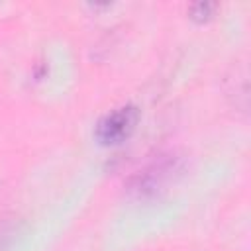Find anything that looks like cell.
Segmentation results:
<instances>
[{"mask_svg": "<svg viewBox=\"0 0 251 251\" xmlns=\"http://www.w3.org/2000/svg\"><path fill=\"white\" fill-rule=\"evenodd\" d=\"M139 122V110L133 104L114 108L96 124V139L102 145H114L127 139Z\"/></svg>", "mask_w": 251, "mask_h": 251, "instance_id": "1", "label": "cell"}, {"mask_svg": "<svg viewBox=\"0 0 251 251\" xmlns=\"http://www.w3.org/2000/svg\"><path fill=\"white\" fill-rule=\"evenodd\" d=\"M175 161L173 159H159L153 165H149L145 171L137 173L133 176V190L141 196V194H155L157 190H161V186H165V182L171 180V173L175 171Z\"/></svg>", "mask_w": 251, "mask_h": 251, "instance_id": "2", "label": "cell"}, {"mask_svg": "<svg viewBox=\"0 0 251 251\" xmlns=\"http://www.w3.org/2000/svg\"><path fill=\"white\" fill-rule=\"evenodd\" d=\"M216 10V4H210V2H198V4H192L190 6V18L194 22H208L212 18Z\"/></svg>", "mask_w": 251, "mask_h": 251, "instance_id": "3", "label": "cell"}]
</instances>
